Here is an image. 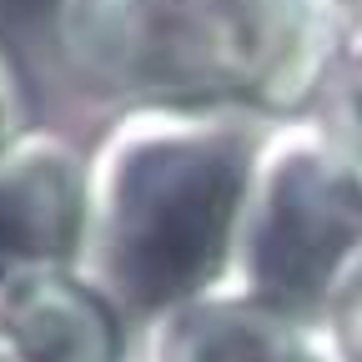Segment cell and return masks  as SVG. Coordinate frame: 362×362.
I'll list each match as a JSON object with an SVG mask.
<instances>
[{
  "label": "cell",
  "instance_id": "cell-10",
  "mask_svg": "<svg viewBox=\"0 0 362 362\" xmlns=\"http://www.w3.org/2000/svg\"><path fill=\"white\" fill-rule=\"evenodd\" d=\"M322 6H327V16L337 21V30H342V25H352V21L362 16V0H322Z\"/></svg>",
  "mask_w": 362,
  "mask_h": 362
},
{
  "label": "cell",
  "instance_id": "cell-8",
  "mask_svg": "<svg viewBox=\"0 0 362 362\" xmlns=\"http://www.w3.org/2000/svg\"><path fill=\"white\" fill-rule=\"evenodd\" d=\"M317 327H322V337L332 347V362H362V252L337 277Z\"/></svg>",
  "mask_w": 362,
  "mask_h": 362
},
{
  "label": "cell",
  "instance_id": "cell-12",
  "mask_svg": "<svg viewBox=\"0 0 362 362\" xmlns=\"http://www.w3.org/2000/svg\"><path fill=\"white\" fill-rule=\"evenodd\" d=\"M0 362H25V357H21V347H16L6 332H0Z\"/></svg>",
  "mask_w": 362,
  "mask_h": 362
},
{
  "label": "cell",
  "instance_id": "cell-2",
  "mask_svg": "<svg viewBox=\"0 0 362 362\" xmlns=\"http://www.w3.org/2000/svg\"><path fill=\"white\" fill-rule=\"evenodd\" d=\"M337 45L322 0H56L66 71L121 111L307 116Z\"/></svg>",
  "mask_w": 362,
  "mask_h": 362
},
{
  "label": "cell",
  "instance_id": "cell-6",
  "mask_svg": "<svg viewBox=\"0 0 362 362\" xmlns=\"http://www.w3.org/2000/svg\"><path fill=\"white\" fill-rule=\"evenodd\" d=\"M0 332L25 362H126L131 322L76 267H56L0 292Z\"/></svg>",
  "mask_w": 362,
  "mask_h": 362
},
{
  "label": "cell",
  "instance_id": "cell-11",
  "mask_svg": "<svg viewBox=\"0 0 362 362\" xmlns=\"http://www.w3.org/2000/svg\"><path fill=\"white\" fill-rule=\"evenodd\" d=\"M342 51H357V56H362V16H357L352 25H342Z\"/></svg>",
  "mask_w": 362,
  "mask_h": 362
},
{
  "label": "cell",
  "instance_id": "cell-7",
  "mask_svg": "<svg viewBox=\"0 0 362 362\" xmlns=\"http://www.w3.org/2000/svg\"><path fill=\"white\" fill-rule=\"evenodd\" d=\"M307 116L327 136V146L337 151L347 176L362 187V56L357 51H342L337 45V56L322 71V86H317Z\"/></svg>",
  "mask_w": 362,
  "mask_h": 362
},
{
  "label": "cell",
  "instance_id": "cell-3",
  "mask_svg": "<svg viewBox=\"0 0 362 362\" xmlns=\"http://www.w3.org/2000/svg\"><path fill=\"white\" fill-rule=\"evenodd\" d=\"M362 252V187L347 176L312 116L262 131L226 292L322 322V307Z\"/></svg>",
  "mask_w": 362,
  "mask_h": 362
},
{
  "label": "cell",
  "instance_id": "cell-5",
  "mask_svg": "<svg viewBox=\"0 0 362 362\" xmlns=\"http://www.w3.org/2000/svg\"><path fill=\"white\" fill-rule=\"evenodd\" d=\"M146 362H332V347L307 317L221 287L156 317Z\"/></svg>",
  "mask_w": 362,
  "mask_h": 362
},
{
  "label": "cell",
  "instance_id": "cell-9",
  "mask_svg": "<svg viewBox=\"0 0 362 362\" xmlns=\"http://www.w3.org/2000/svg\"><path fill=\"white\" fill-rule=\"evenodd\" d=\"M35 121H30V96H25V81H21V66L11 61V51L0 45V151H6L16 136H25Z\"/></svg>",
  "mask_w": 362,
  "mask_h": 362
},
{
  "label": "cell",
  "instance_id": "cell-4",
  "mask_svg": "<svg viewBox=\"0 0 362 362\" xmlns=\"http://www.w3.org/2000/svg\"><path fill=\"white\" fill-rule=\"evenodd\" d=\"M86 151L30 126L0 151V292L35 272L76 267L86 226Z\"/></svg>",
  "mask_w": 362,
  "mask_h": 362
},
{
  "label": "cell",
  "instance_id": "cell-1",
  "mask_svg": "<svg viewBox=\"0 0 362 362\" xmlns=\"http://www.w3.org/2000/svg\"><path fill=\"white\" fill-rule=\"evenodd\" d=\"M267 116L131 106L86 151V226L76 272L126 322L226 287Z\"/></svg>",
  "mask_w": 362,
  "mask_h": 362
}]
</instances>
